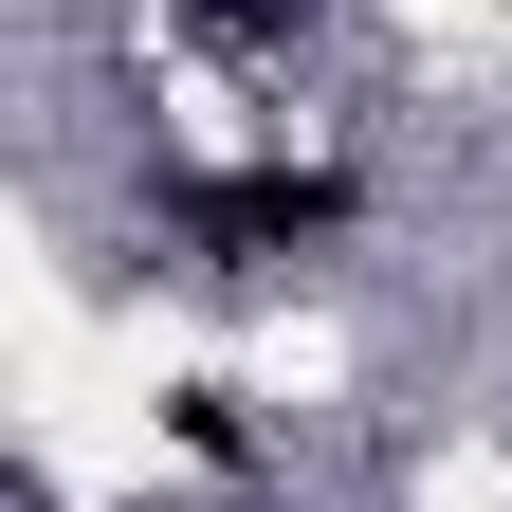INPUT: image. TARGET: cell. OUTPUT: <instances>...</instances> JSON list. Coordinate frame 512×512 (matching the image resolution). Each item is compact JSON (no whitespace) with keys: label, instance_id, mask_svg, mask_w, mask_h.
I'll list each match as a JSON object with an SVG mask.
<instances>
[]
</instances>
